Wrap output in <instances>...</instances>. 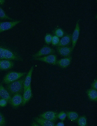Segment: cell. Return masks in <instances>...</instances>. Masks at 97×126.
I'll use <instances>...</instances> for the list:
<instances>
[{"label":"cell","instance_id":"6da1fadb","mask_svg":"<svg viewBox=\"0 0 97 126\" xmlns=\"http://www.w3.org/2000/svg\"><path fill=\"white\" fill-rule=\"evenodd\" d=\"M25 78L17 80L8 84L7 90L11 95L21 94L24 91V83Z\"/></svg>","mask_w":97,"mask_h":126},{"label":"cell","instance_id":"7a4b0ae2","mask_svg":"<svg viewBox=\"0 0 97 126\" xmlns=\"http://www.w3.org/2000/svg\"><path fill=\"white\" fill-rule=\"evenodd\" d=\"M26 72L11 71L8 73L3 79V82L8 84L18 80L26 74Z\"/></svg>","mask_w":97,"mask_h":126},{"label":"cell","instance_id":"3957f363","mask_svg":"<svg viewBox=\"0 0 97 126\" xmlns=\"http://www.w3.org/2000/svg\"><path fill=\"white\" fill-rule=\"evenodd\" d=\"M55 52V50L47 45L44 46L37 52L33 55L34 58L39 57L43 55L53 54Z\"/></svg>","mask_w":97,"mask_h":126},{"label":"cell","instance_id":"277c9868","mask_svg":"<svg viewBox=\"0 0 97 126\" xmlns=\"http://www.w3.org/2000/svg\"><path fill=\"white\" fill-rule=\"evenodd\" d=\"M79 19L77 21L75 29L71 36L72 47L73 50L76 45L80 34V28L79 24Z\"/></svg>","mask_w":97,"mask_h":126},{"label":"cell","instance_id":"5b68a950","mask_svg":"<svg viewBox=\"0 0 97 126\" xmlns=\"http://www.w3.org/2000/svg\"><path fill=\"white\" fill-rule=\"evenodd\" d=\"M34 59L54 65L57 64V56L54 54H50L41 57L34 58Z\"/></svg>","mask_w":97,"mask_h":126},{"label":"cell","instance_id":"8992f818","mask_svg":"<svg viewBox=\"0 0 97 126\" xmlns=\"http://www.w3.org/2000/svg\"><path fill=\"white\" fill-rule=\"evenodd\" d=\"M21 22L20 20L0 22V33L12 28Z\"/></svg>","mask_w":97,"mask_h":126},{"label":"cell","instance_id":"52a82bcc","mask_svg":"<svg viewBox=\"0 0 97 126\" xmlns=\"http://www.w3.org/2000/svg\"><path fill=\"white\" fill-rule=\"evenodd\" d=\"M57 52L60 55L65 57L70 56L73 51L72 47L67 46H57Z\"/></svg>","mask_w":97,"mask_h":126},{"label":"cell","instance_id":"ba28073f","mask_svg":"<svg viewBox=\"0 0 97 126\" xmlns=\"http://www.w3.org/2000/svg\"><path fill=\"white\" fill-rule=\"evenodd\" d=\"M57 113L52 111H48L44 112L39 115L40 117L44 119L54 122L57 119Z\"/></svg>","mask_w":97,"mask_h":126},{"label":"cell","instance_id":"9c48e42d","mask_svg":"<svg viewBox=\"0 0 97 126\" xmlns=\"http://www.w3.org/2000/svg\"><path fill=\"white\" fill-rule=\"evenodd\" d=\"M23 102V97L20 94H16L14 95L11 98L10 104L14 107H18L22 104Z\"/></svg>","mask_w":97,"mask_h":126},{"label":"cell","instance_id":"30bf717a","mask_svg":"<svg viewBox=\"0 0 97 126\" xmlns=\"http://www.w3.org/2000/svg\"><path fill=\"white\" fill-rule=\"evenodd\" d=\"M14 63L7 59H0V70H6L12 68L14 66Z\"/></svg>","mask_w":97,"mask_h":126},{"label":"cell","instance_id":"8fae6325","mask_svg":"<svg viewBox=\"0 0 97 126\" xmlns=\"http://www.w3.org/2000/svg\"><path fill=\"white\" fill-rule=\"evenodd\" d=\"M72 59L71 56L61 59L57 61V64L62 68H66L70 65Z\"/></svg>","mask_w":97,"mask_h":126},{"label":"cell","instance_id":"7c38bea8","mask_svg":"<svg viewBox=\"0 0 97 126\" xmlns=\"http://www.w3.org/2000/svg\"><path fill=\"white\" fill-rule=\"evenodd\" d=\"M33 69V66H32L25 78L24 83V92L31 85L32 76Z\"/></svg>","mask_w":97,"mask_h":126},{"label":"cell","instance_id":"4fadbf2b","mask_svg":"<svg viewBox=\"0 0 97 126\" xmlns=\"http://www.w3.org/2000/svg\"><path fill=\"white\" fill-rule=\"evenodd\" d=\"M0 96L5 99L7 102L10 104L11 98L9 93L1 84H0Z\"/></svg>","mask_w":97,"mask_h":126},{"label":"cell","instance_id":"5bb4252c","mask_svg":"<svg viewBox=\"0 0 97 126\" xmlns=\"http://www.w3.org/2000/svg\"><path fill=\"white\" fill-rule=\"evenodd\" d=\"M32 97L31 85L28 87L24 92L23 97L22 105H25L30 99Z\"/></svg>","mask_w":97,"mask_h":126},{"label":"cell","instance_id":"9a60e30c","mask_svg":"<svg viewBox=\"0 0 97 126\" xmlns=\"http://www.w3.org/2000/svg\"><path fill=\"white\" fill-rule=\"evenodd\" d=\"M71 35L67 34L62 37L57 46H67L71 43Z\"/></svg>","mask_w":97,"mask_h":126},{"label":"cell","instance_id":"2e32d148","mask_svg":"<svg viewBox=\"0 0 97 126\" xmlns=\"http://www.w3.org/2000/svg\"><path fill=\"white\" fill-rule=\"evenodd\" d=\"M34 119L37 123L41 126H56L53 122L44 119L40 117H35L34 118Z\"/></svg>","mask_w":97,"mask_h":126},{"label":"cell","instance_id":"e0dca14e","mask_svg":"<svg viewBox=\"0 0 97 126\" xmlns=\"http://www.w3.org/2000/svg\"><path fill=\"white\" fill-rule=\"evenodd\" d=\"M86 93L90 100L93 101H97V90L92 88L89 89L87 90Z\"/></svg>","mask_w":97,"mask_h":126},{"label":"cell","instance_id":"ac0fdd59","mask_svg":"<svg viewBox=\"0 0 97 126\" xmlns=\"http://www.w3.org/2000/svg\"><path fill=\"white\" fill-rule=\"evenodd\" d=\"M66 115L68 118L72 121L76 120L78 117V115L76 112L70 111L66 112Z\"/></svg>","mask_w":97,"mask_h":126},{"label":"cell","instance_id":"d6986e66","mask_svg":"<svg viewBox=\"0 0 97 126\" xmlns=\"http://www.w3.org/2000/svg\"><path fill=\"white\" fill-rule=\"evenodd\" d=\"M77 123L78 126H85L87 125V119L84 116L80 117L78 119Z\"/></svg>","mask_w":97,"mask_h":126},{"label":"cell","instance_id":"ffe728a7","mask_svg":"<svg viewBox=\"0 0 97 126\" xmlns=\"http://www.w3.org/2000/svg\"><path fill=\"white\" fill-rule=\"evenodd\" d=\"M0 19H7L11 20H14L9 17L0 7Z\"/></svg>","mask_w":97,"mask_h":126},{"label":"cell","instance_id":"44dd1931","mask_svg":"<svg viewBox=\"0 0 97 126\" xmlns=\"http://www.w3.org/2000/svg\"><path fill=\"white\" fill-rule=\"evenodd\" d=\"M55 35L59 38L63 37L64 35V33L63 30L61 28H58L56 29L53 32Z\"/></svg>","mask_w":97,"mask_h":126},{"label":"cell","instance_id":"7402d4cb","mask_svg":"<svg viewBox=\"0 0 97 126\" xmlns=\"http://www.w3.org/2000/svg\"><path fill=\"white\" fill-rule=\"evenodd\" d=\"M60 40L59 38L56 35L52 36L51 43L54 46H57Z\"/></svg>","mask_w":97,"mask_h":126},{"label":"cell","instance_id":"603a6c76","mask_svg":"<svg viewBox=\"0 0 97 126\" xmlns=\"http://www.w3.org/2000/svg\"><path fill=\"white\" fill-rule=\"evenodd\" d=\"M52 36L51 34L49 33L46 34L45 37V40L46 43L49 45L51 43Z\"/></svg>","mask_w":97,"mask_h":126},{"label":"cell","instance_id":"cb8c5ba5","mask_svg":"<svg viewBox=\"0 0 97 126\" xmlns=\"http://www.w3.org/2000/svg\"><path fill=\"white\" fill-rule=\"evenodd\" d=\"M66 116V114L63 111L60 112L57 115V118L62 121L65 119Z\"/></svg>","mask_w":97,"mask_h":126},{"label":"cell","instance_id":"d4e9b609","mask_svg":"<svg viewBox=\"0 0 97 126\" xmlns=\"http://www.w3.org/2000/svg\"><path fill=\"white\" fill-rule=\"evenodd\" d=\"M5 124V118L2 114L0 112V126H4Z\"/></svg>","mask_w":97,"mask_h":126},{"label":"cell","instance_id":"484cf974","mask_svg":"<svg viewBox=\"0 0 97 126\" xmlns=\"http://www.w3.org/2000/svg\"><path fill=\"white\" fill-rule=\"evenodd\" d=\"M7 102L5 99H0V106L1 107H4L6 106L7 104Z\"/></svg>","mask_w":97,"mask_h":126},{"label":"cell","instance_id":"4316f807","mask_svg":"<svg viewBox=\"0 0 97 126\" xmlns=\"http://www.w3.org/2000/svg\"><path fill=\"white\" fill-rule=\"evenodd\" d=\"M91 87L92 88L97 90V80L95 79L91 84Z\"/></svg>","mask_w":97,"mask_h":126},{"label":"cell","instance_id":"83f0119b","mask_svg":"<svg viewBox=\"0 0 97 126\" xmlns=\"http://www.w3.org/2000/svg\"><path fill=\"white\" fill-rule=\"evenodd\" d=\"M56 126H64V124L63 122H60L58 123L56 125Z\"/></svg>","mask_w":97,"mask_h":126},{"label":"cell","instance_id":"f1b7e54d","mask_svg":"<svg viewBox=\"0 0 97 126\" xmlns=\"http://www.w3.org/2000/svg\"><path fill=\"white\" fill-rule=\"evenodd\" d=\"M32 126H40L39 124H38V123H37L35 122H33L32 125Z\"/></svg>","mask_w":97,"mask_h":126},{"label":"cell","instance_id":"f546056e","mask_svg":"<svg viewBox=\"0 0 97 126\" xmlns=\"http://www.w3.org/2000/svg\"><path fill=\"white\" fill-rule=\"evenodd\" d=\"M5 2V0H0V5H2L4 4Z\"/></svg>","mask_w":97,"mask_h":126}]
</instances>
